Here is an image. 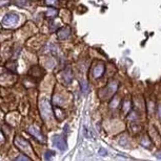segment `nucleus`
<instances>
[{"label":"nucleus","mask_w":161,"mask_h":161,"mask_svg":"<svg viewBox=\"0 0 161 161\" xmlns=\"http://www.w3.org/2000/svg\"><path fill=\"white\" fill-rule=\"evenodd\" d=\"M14 143H15V145L17 146V148L20 151H23V152H26L28 154L32 152V149H31L30 142H28V140H25L24 138H22V137L16 136L15 139H14Z\"/></svg>","instance_id":"nucleus-1"},{"label":"nucleus","mask_w":161,"mask_h":161,"mask_svg":"<svg viewBox=\"0 0 161 161\" xmlns=\"http://www.w3.org/2000/svg\"><path fill=\"white\" fill-rule=\"evenodd\" d=\"M39 109H40V113H41L42 118L44 119V121H47V118H50V117H51L52 109H51V106H50L47 100H40Z\"/></svg>","instance_id":"nucleus-2"},{"label":"nucleus","mask_w":161,"mask_h":161,"mask_svg":"<svg viewBox=\"0 0 161 161\" xmlns=\"http://www.w3.org/2000/svg\"><path fill=\"white\" fill-rule=\"evenodd\" d=\"M19 17L17 14L15 13H9L2 19V24L4 26H11V25H15L18 22Z\"/></svg>","instance_id":"nucleus-3"},{"label":"nucleus","mask_w":161,"mask_h":161,"mask_svg":"<svg viewBox=\"0 0 161 161\" xmlns=\"http://www.w3.org/2000/svg\"><path fill=\"white\" fill-rule=\"evenodd\" d=\"M28 132L34 137V138L37 139L38 141H40V142H44L45 141V137L43 136V134L40 132V130H38L37 128H35V127H30V128L28 129Z\"/></svg>","instance_id":"nucleus-4"},{"label":"nucleus","mask_w":161,"mask_h":161,"mask_svg":"<svg viewBox=\"0 0 161 161\" xmlns=\"http://www.w3.org/2000/svg\"><path fill=\"white\" fill-rule=\"evenodd\" d=\"M53 142H54V145H56L60 151H64L66 149V141H64V139L60 135H55L54 138H53Z\"/></svg>","instance_id":"nucleus-5"},{"label":"nucleus","mask_w":161,"mask_h":161,"mask_svg":"<svg viewBox=\"0 0 161 161\" xmlns=\"http://www.w3.org/2000/svg\"><path fill=\"white\" fill-rule=\"evenodd\" d=\"M69 33H71V30H69V28L68 27V26H66V27H61L58 32H57V37H58L59 40H64L69 36Z\"/></svg>","instance_id":"nucleus-6"},{"label":"nucleus","mask_w":161,"mask_h":161,"mask_svg":"<svg viewBox=\"0 0 161 161\" xmlns=\"http://www.w3.org/2000/svg\"><path fill=\"white\" fill-rule=\"evenodd\" d=\"M103 72H104V65H103V64L97 65V66H96V68L94 69V71H93L94 78H96V79L100 78V76L102 75Z\"/></svg>","instance_id":"nucleus-7"},{"label":"nucleus","mask_w":161,"mask_h":161,"mask_svg":"<svg viewBox=\"0 0 161 161\" xmlns=\"http://www.w3.org/2000/svg\"><path fill=\"white\" fill-rule=\"evenodd\" d=\"M117 85H118V84H117L116 82H113V83H110V85H109V87H107V88H109L110 95H112L113 93H114L115 91L117 90V88H118V86H117Z\"/></svg>","instance_id":"nucleus-8"},{"label":"nucleus","mask_w":161,"mask_h":161,"mask_svg":"<svg viewBox=\"0 0 161 161\" xmlns=\"http://www.w3.org/2000/svg\"><path fill=\"white\" fill-rule=\"evenodd\" d=\"M64 81H66V84H69V82L72 81V73L69 69H66V70L64 71Z\"/></svg>","instance_id":"nucleus-9"},{"label":"nucleus","mask_w":161,"mask_h":161,"mask_svg":"<svg viewBox=\"0 0 161 161\" xmlns=\"http://www.w3.org/2000/svg\"><path fill=\"white\" fill-rule=\"evenodd\" d=\"M45 15L47 17H55L57 15V9H49L47 11V13H45Z\"/></svg>","instance_id":"nucleus-10"},{"label":"nucleus","mask_w":161,"mask_h":161,"mask_svg":"<svg viewBox=\"0 0 161 161\" xmlns=\"http://www.w3.org/2000/svg\"><path fill=\"white\" fill-rule=\"evenodd\" d=\"M44 1L47 5H51V6H55L58 4V0H44Z\"/></svg>","instance_id":"nucleus-11"},{"label":"nucleus","mask_w":161,"mask_h":161,"mask_svg":"<svg viewBox=\"0 0 161 161\" xmlns=\"http://www.w3.org/2000/svg\"><path fill=\"white\" fill-rule=\"evenodd\" d=\"M129 108H131V103L129 102H125L123 104V112L127 113L129 111Z\"/></svg>","instance_id":"nucleus-12"},{"label":"nucleus","mask_w":161,"mask_h":161,"mask_svg":"<svg viewBox=\"0 0 161 161\" xmlns=\"http://www.w3.org/2000/svg\"><path fill=\"white\" fill-rule=\"evenodd\" d=\"M54 155H55V153L53 152V151H47V152L45 153V155H44V159L45 160L51 159V157H52V156H54Z\"/></svg>","instance_id":"nucleus-13"},{"label":"nucleus","mask_w":161,"mask_h":161,"mask_svg":"<svg viewBox=\"0 0 161 161\" xmlns=\"http://www.w3.org/2000/svg\"><path fill=\"white\" fill-rule=\"evenodd\" d=\"M15 160H26V161H28V160H31V158L30 157H28V156H25V155H19L18 157H16L15 158Z\"/></svg>","instance_id":"nucleus-14"},{"label":"nucleus","mask_w":161,"mask_h":161,"mask_svg":"<svg viewBox=\"0 0 161 161\" xmlns=\"http://www.w3.org/2000/svg\"><path fill=\"white\" fill-rule=\"evenodd\" d=\"M81 89H82L83 92H86L88 89V83L86 82H81Z\"/></svg>","instance_id":"nucleus-15"},{"label":"nucleus","mask_w":161,"mask_h":161,"mask_svg":"<svg viewBox=\"0 0 161 161\" xmlns=\"http://www.w3.org/2000/svg\"><path fill=\"white\" fill-rule=\"evenodd\" d=\"M9 3V0H0V8L8 5Z\"/></svg>","instance_id":"nucleus-16"},{"label":"nucleus","mask_w":161,"mask_h":161,"mask_svg":"<svg viewBox=\"0 0 161 161\" xmlns=\"http://www.w3.org/2000/svg\"><path fill=\"white\" fill-rule=\"evenodd\" d=\"M99 153L101 154V155H107V151H105L104 149H100V150H99Z\"/></svg>","instance_id":"nucleus-17"},{"label":"nucleus","mask_w":161,"mask_h":161,"mask_svg":"<svg viewBox=\"0 0 161 161\" xmlns=\"http://www.w3.org/2000/svg\"><path fill=\"white\" fill-rule=\"evenodd\" d=\"M3 141H4V136L2 134V132L0 131V142H3Z\"/></svg>","instance_id":"nucleus-18"},{"label":"nucleus","mask_w":161,"mask_h":161,"mask_svg":"<svg viewBox=\"0 0 161 161\" xmlns=\"http://www.w3.org/2000/svg\"><path fill=\"white\" fill-rule=\"evenodd\" d=\"M156 157H157L158 159H161V153H158L157 155H156Z\"/></svg>","instance_id":"nucleus-19"},{"label":"nucleus","mask_w":161,"mask_h":161,"mask_svg":"<svg viewBox=\"0 0 161 161\" xmlns=\"http://www.w3.org/2000/svg\"><path fill=\"white\" fill-rule=\"evenodd\" d=\"M159 116L161 117V106H160V109H159Z\"/></svg>","instance_id":"nucleus-20"}]
</instances>
